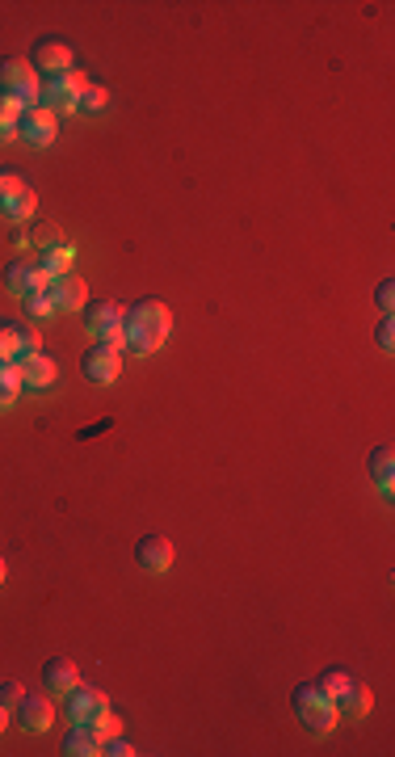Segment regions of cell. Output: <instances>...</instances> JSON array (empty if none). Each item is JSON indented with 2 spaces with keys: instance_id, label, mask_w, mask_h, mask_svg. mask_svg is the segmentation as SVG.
I'll list each match as a JSON object with an SVG mask.
<instances>
[{
  "instance_id": "obj_15",
  "label": "cell",
  "mask_w": 395,
  "mask_h": 757,
  "mask_svg": "<svg viewBox=\"0 0 395 757\" xmlns=\"http://www.w3.org/2000/svg\"><path fill=\"white\" fill-rule=\"evenodd\" d=\"M34 72H47V76L72 72V47L59 43V38H47V43H38V47H34Z\"/></svg>"
},
{
  "instance_id": "obj_14",
  "label": "cell",
  "mask_w": 395,
  "mask_h": 757,
  "mask_svg": "<svg viewBox=\"0 0 395 757\" xmlns=\"http://www.w3.org/2000/svg\"><path fill=\"white\" fill-rule=\"evenodd\" d=\"M51 308H55V316L59 312H85V278H76V274H59V278H51Z\"/></svg>"
},
{
  "instance_id": "obj_27",
  "label": "cell",
  "mask_w": 395,
  "mask_h": 757,
  "mask_svg": "<svg viewBox=\"0 0 395 757\" xmlns=\"http://www.w3.org/2000/svg\"><path fill=\"white\" fill-rule=\"evenodd\" d=\"M17 358V324L0 320V362H13Z\"/></svg>"
},
{
  "instance_id": "obj_5",
  "label": "cell",
  "mask_w": 395,
  "mask_h": 757,
  "mask_svg": "<svg viewBox=\"0 0 395 757\" xmlns=\"http://www.w3.org/2000/svg\"><path fill=\"white\" fill-rule=\"evenodd\" d=\"M85 72H59V76H47L43 80V106L59 118V114H72L76 110V101H80V89H85Z\"/></svg>"
},
{
  "instance_id": "obj_1",
  "label": "cell",
  "mask_w": 395,
  "mask_h": 757,
  "mask_svg": "<svg viewBox=\"0 0 395 757\" xmlns=\"http://www.w3.org/2000/svg\"><path fill=\"white\" fill-rule=\"evenodd\" d=\"M122 333H127V345H122L127 354H139V358L156 354L160 345L169 341V333H173V312H169V303H160V299H139L135 308H122Z\"/></svg>"
},
{
  "instance_id": "obj_36",
  "label": "cell",
  "mask_w": 395,
  "mask_h": 757,
  "mask_svg": "<svg viewBox=\"0 0 395 757\" xmlns=\"http://www.w3.org/2000/svg\"><path fill=\"white\" fill-rule=\"evenodd\" d=\"M5 577H9V564H5V556H0V585H5Z\"/></svg>"
},
{
  "instance_id": "obj_29",
  "label": "cell",
  "mask_w": 395,
  "mask_h": 757,
  "mask_svg": "<svg viewBox=\"0 0 395 757\" xmlns=\"http://www.w3.org/2000/svg\"><path fill=\"white\" fill-rule=\"evenodd\" d=\"M55 240H64V236H59V228H55V223H34V232H30V244H38V249H47V244H55Z\"/></svg>"
},
{
  "instance_id": "obj_16",
  "label": "cell",
  "mask_w": 395,
  "mask_h": 757,
  "mask_svg": "<svg viewBox=\"0 0 395 757\" xmlns=\"http://www.w3.org/2000/svg\"><path fill=\"white\" fill-rule=\"evenodd\" d=\"M332 703H337V715H345V720H366L370 707H374V694H370V686H362L358 678H353Z\"/></svg>"
},
{
  "instance_id": "obj_23",
  "label": "cell",
  "mask_w": 395,
  "mask_h": 757,
  "mask_svg": "<svg viewBox=\"0 0 395 757\" xmlns=\"http://www.w3.org/2000/svg\"><path fill=\"white\" fill-rule=\"evenodd\" d=\"M34 354H43V333H38L34 324H17V358L13 362L34 358Z\"/></svg>"
},
{
  "instance_id": "obj_4",
  "label": "cell",
  "mask_w": 395,
  "mask_h": 757,
  "mask_svg": "<svg viewBox=\"0 0 395 757\" xmlns=\"http://www.w3.org/2000/svg\"><path fill=\"white\" fill-rule=\"evenodd\" d=\"M34 211H38V194L26 186V177L17 169H5L0 173V215L9 223H26L34 219Z\"/></svg>"
},
{
  "instance_id": "obj_13",
  "label": "cell",
  "mask_w": 395,
  "mask_h": 757,
  "mask_svg": "<svg viewBox=\"0 0 395 757\" xmlns=\"http://www.w3.org/2000/svg\"><path fill=\"white\" fill-rule=\"evenodd\" d=\"M135 560H139L143 572H169L173 560H177V547H173V539H164V535H148V539L135 543Z\"/></svg>"
},
{
  "instance_id": "obj_33",
  "label": "cell",
  "mask_w": 395,
  "mask_h": 757,
  "mask_svg": "<svg viewBox=\"0 0 395 757\" xmlns=\"http://www.w3.org/2000/svg\"><path fill=\"white\" fill-rule=\"evenodd\" d=\"M101 753H110V757H131L135 745H131V741H122V736H114V741H106V749H101Z\"/></svg>"
},
{
  "instance_id": "obj_26",
  "label": "cell",
  "mask_w": 395,
  "mask_h": 757,
  "mask_svg": "<svg viewBox=\"0 0 395 757\" xmlns=\"http://www.w3.org/2000/svg\"><path fill=\"white\" fill-rule=\"evenodd\" d=\"M349 682H353V673H345V669H328L324 678H320V690L328 694V699H337V694H341ZM332 707H337V703H332Z\"/></svg>"
},
{
  "instance_id": "obj_34",
  "label": "cell",
  "mask_w": 395,
  "mask_h": 757,
  "mask_svg": "<svg viewBox=\"0 0 395 757\" xmlns=\"http://www.w3.org/2000/svg\"><path fill=\"white\" fill-rule=\"evenodd\" d=\"M13 244H17V249H30V236H26L22 228H17V232H13Z\"/></svg>"
},
{
  "instance_id": "obj_30",
  "label": "cell",
  "mask_w": 395,
  "mask_h": 757,
  "mask_svg": "<svg viewBox=\"0 0 395 757\" xmlns=\"http://www.w3.org/2000/svg\"><path fill=\"white\" fill-rule=\"evenodd\" d=\"M22 694H26V686L22 682H0V707H17V703H22Z\"/></svg>"
},
{
  "instance_id": "obj_10",
  "label": "cell",
  "mask_w": 395,
  "mask_h": 757,
  "mask_svg": "<svg viewBox=\"0 0 395 757\" xmlns=\"http://www.w3.org/2000/svg\"><path fill=\"white\" fill-rule=\"evenodd\" d=\"M17 135H22L26 143H34V148H51L55 135H59V118L47 106L22 110V118H17Z\"/></svg>"
},
{
  "instance_id": "obj_22",
  "label": "cell",
  "mask_w": 395,
  "mask_h": 757,
  "mask_svg": "<svg viewBox=\"0 0 395 757\" xmlns=\"http://www.w3.org/2000/svg\"><path fill=\"white\" fill-rule=\"evenodd\" d=\"M17 396H22V379H17L13 362H0V408H13Z\"/></svg>"
},
{
  "instance_id": "obj_12",
  "label": "cell",
  "mask_w": 395,
  "mask_h": 757,
  "mask_svg": "<svg viewBox=\"0 0 395 757\" xmlns=\"http://www.w3.org/2000/svg\"><path fill=\"white\" fill-rule=\"evenodd\" d=\"M13 715H17V728L22 732H47L55 724V707L47 694H22V703L13 707Z\"/></svg>"
},
{
  "instance_id": "obj_32",
  "label": "cell",
  "mask_w": 395,
  "mask_h": 757,
  "mask_svg": "<svg viewBox=\"0 0 395 757\" xmlns=\"http://www.w3.org/2000/svg\"><path fill=\"white\" fill-rule=\"evenodd\" d=\"M374 341H379V350H383V354L395 350V320H391V316H383V324H379V333H374Z\"/></svg>"
},
{
  "instance_id": "obj_35",
  "label": "cell",
  "mask_w": 395,
  "mask_h": 757,
  "mask_svg": "<svg viewBox=\"0 0 395 757\" xmlns=\"http://www.w3.org/2000/svg\"><path fill=\"white\" fill-rule=\"evenodd\" d=\"M9 715H13L9 707H0V732H5V724H9Z\"/></svg>"
},
{
  "instance_id": "obj_6",
  "label": "cell",
  "mask_w": 395,
  "mask_h": 757,
  "mask_svg": "<svg viewBox=\"0 0 395 757\" xmlns=\"http://www.w3.org/2000/svg\"><path fill=\"white\" fill-rule=\"evenodd\" d=\"M85 333L122 354V345H127V333H122V308L118 303H97V308H89L85 312Z\"/></svg>"
},
{
  "instance_id": "obj_31",
  "label": "cell",
  "mask_w": 395,
  "mask_h": 757,
  "mask_svg": "<svg viewBox=\"0 0 395 757\" xmlns=\"http://www.w3.org/2000/svg\"><path fill=\"white\" fill-rule=\"evenodd\" d=\"M374 303H379V312H395V282L387 278V282H379V291H374Z\"/></svg>"
},
{
  "instance_id": "obj_28",
  "label": "cell",
  "mask_w": 395,
  "mask_h": 757,
  "mask_svg": "<svg viewBox=\"0 0 395 757\" xmlns=\"http://www.w3.org/2000/svg\"><path fill=\"white\" fill-rule=\"evenodd\" d=\"M26 303V316H30V324L34 320H51L55 316V308H51V295H30V299H22Z\"/></svg>"
},
{
  "instance_id": "obj_25",
  "label": "cell",
  "mask_w": 395,
  "mask_h": 757,
  "mask_svg": "<svg viewBox=\"0 0 395 757\" xmlns=\"http://www.w3.org/2000/svg\"><path fill=\"white\" fill-rule=\"evenodd\" d=\"M89 728H93V736H97L101 745H106V741H114V736H122V720H118V715H110V711H101V715H97V720H93Z\"/></svg>"
},
{
  "instance_id": "obj_19",
  "label": "cell",
  "mask_w": 395,
  "mask_h": 757,
  "mask_svg": "<svg viewBox=\"0 0 395 757\" xmlns=\"http://www.w3.org/2000/svg\"><path fill=\"white\" fill-rule=\"evenodd\" d=\"M370 480H374V488H379V493L391 501V493H395V455H391V446H379L370 455Z\"/></svg>"
},
{
  "instance_id": "obj_11",
  "label": "cell",
  "mask_w": 395,
  "mask_h": 757,
  "mask_svg": "<svg viewBox=\"0 0 395 757\" xmlns=\"http://www.w3.org/2000/svg\"><path fill=\"white\" fill-rule=\"evenodd\" d=\"M13 366H17V379H22V392H51L55 387L59 366H55L51 354H34V358H22Z\"/></svg>"
},
{
  "instance_id": "obj_20",
  "label": "cell",
  "mask_w": 395,
  "mask_h": 757,
  "mask_svg": "<svg viewBox=\"0 0 395 757\" xmlns=\"http://www.w3.org/2000/svg\"><path fill=\"white\" fill-rule=\"evenodd\" d=\"M59 749H64L68 757H97V753L106 749V745L97 741L89 724H72V732L64 736V745H59Z\"/></svg>"
},
{
  "instance_id": "obj_2",
  "label": "cell",
  "mask_w": 395,
  "mask_h": 757,
  "mask_svg": "<svg viewBox=\"0 0 395 757\" xmlns=\"http://www.w3.org/2000/svg\"><path fill=\"white\" fill-rule=\"evenodd\" d=\"M290 703H295L299 724L311 736H328L332 728H337V707H332V699L320 690V682H303L295 694H290Z\"/></svg>"
},
{
  "instance_id": "obj_8",
  "label": "cell",
  "mask_w": 395,
  "mask_h": 757,
  "mask_svg": "<svg viewBox=\"0 0 395 757\" xmlns=\"http://www.w3.org/2000/svg\"><path fill=\"white\" fill-rule=\"evenodd\" d=\"M80 375H85L93 387H110L122 375V354L110 350V345H89L85 358H80Z\"/></svg>"
},
{
  "instance_id": "obj_21",
  "label": "cell",
  "mask_w": 395,
  "mask_h": 757,
  "mask_svg": "<svg viewBox=\"0 0 395 757\" xmlns=\"http://www.w3.org/2000/svg\"><path fill=\"white\" fill-rule=\"evenodd\" d=\"M106 106H110V89H106V85H97V80H85V89H80L76 110H80V114H101Z\"/></svg>"
},
{
  "instance_id": "obj_3",
  "label": "cell",
  "mask_w": 395,
  "mask_h": 757,
  "mask_svg": "<svg viewBox=\"0 0 395 757\" xmlns=\"http://www.w3.org/2000/svg\"><path fill=\"white\" fill-rule=\"evenodd\" d=\"M0 93L13 97L22 110H34V106H43V80L34 76V64L30 59H0Z\"/></svg>"
},
{
  "instance_id": "obj_9",
  "label": "cell",
  "mask_w": 395,
  "mask_h": 757,
  "mask_svg": "<svg viewBox=\"0 0 395 757\" xmlns=\"http://www.w3.org/2000/svg\"><path fill=\"white\" fill-rule=\"evenodd\" d=\"M101 711H110V699H106V690H101V686L76 682L68 690V720L72 724H93Z\"/></svg>"
},
{
  "instance_id": "obj_7",
  "label": "cell",
  "mask_w": 395,
  "mask_h": 757,
  "mask_svg": "<svg viewBox=\"0 0 395 757\" xmlns=\"http://www.w3.org/2000/svg\"><path fill=\"white\" fill-rule=\"evenodd\" d=\"M5 291H9V295H17V299L47 295V291H51V274H47L38 261L17 257V261H9V270H5Z\"/></svg>"
},
{
  "instance_id": "obj_17",
  "label": "cell",
  "mask_w": 395,
  "mask_h": 757,
  "mask_svg": "<svg viewBox=\"0 0 395 757\" xmlns=\"http://www.w3.org/2000/svg\"><path fill=\"white\" fill-rule=\"evenodd\" d=\"M80 682V673H76V665L68 661V657H51L47 665H43V686H47V694H64L68 699V690Z\"/></svg>"
},
{
  "instance_id": "obj_18",
  "label": "cell",
  "mask_w": 395,
  "mask_h": 757,
  "mask_svg": "<svg viewBox=\"0 0 395 757\" xmlns=\"http://www.w3.org/2000/svg\"><path fill=\"white\" fill-rule=\"evenodd\" d=\"M72 261H76L72 240H55V244H47V249H38V265H43V270H47L51 278L72 274Z\"/></svg>"
},
{
  "instance_id": "obj_24",
  "label": "cell",
  "mask_w": 395,
  "mask_h": 757,
  "mask_svg": "<svg viewBox=\"0 0 395 757\" xmlns=\"http://www.w3.org/2000/svg\"><path fill=\"white\" fill-rule=\"evenodd\" d=\"M17 118H22V106H17L13 97L0 93V143L17 135Z\"/></svg>"
}]
</instances>
